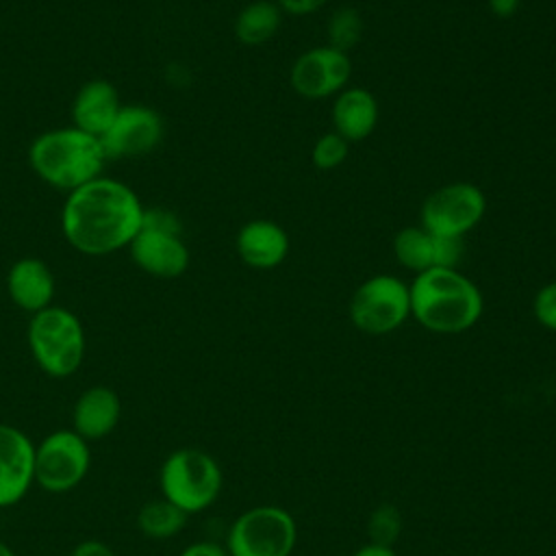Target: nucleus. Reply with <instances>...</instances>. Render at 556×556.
Segmentation results:
<instances>
[{
	"label": "nucleus",
	"mask_w": 556,
	"mask_h": 556,
	"mask_svg": "<svg viewBox=\"0 0 556 556\" xmlns=\"http://www.w3.org/2000/svg\"><path fill=\"white\" fill-rule=\"evenodd\" d=\"M143 211L141 200L128 185L98 176L67 193L61 230L74 250L87 256H104L128 248L141 230Z\"/></svg>",
	"instance_id": "f257e3e1"
},
{
	"label": "nucleus",
	"mask_w": 556,
	"mask_h": 556,
	"mask_svg": "<svg viewBox=\"0 0 556 556\" xmlns=\"http://www.w3.org/2000/svg\"><path fill=\"white\" fill-rule=\"evenodd\" d=\"M410 317L430 332L458 334L478 324L484 298L478 285L456 267H430L408 285Z\"/></svg>",
	"instance_id": "f03ea898"
},
{
	"label": "nucleus",
	"mask_w": 556,
	"mask_h": 556,
	"mask_svg": "<svg viewBox=\"0 0 556 556\" xmlns=\"http://www.w3.org/2000/svg\"><path fill=\"white\" fill-rule=\"evenodd\" d=\"M104 161L100 139L76 126L46 130L28 148L33 172L50 187L67 193L102 176Z\"/></svg>",
	"instance_id": "7ed1b4c3"
},
{
	"label": "nucleus",
	"mask_w": 556,
	"mask_h": 556,
	"mask_svg": "<svg viewBox=\"0 0 556 556\" xmlns=\"http://www.w3.org/2000/svg\"><path fill=\"white\" fill-rule=\"evenodd\" d=\"M26 341L37 367L52 378L76 374L87 352L80 319L72 311L54 304L30 317Z\"/></svg>",
	"instance_id": "20e7f679"
},
{
	"label": "nucleus",
	"mask_w": 556,
	"mask_h": 556,
	"mask_svg": "<svg viewBox=\"0 0 556 556\" xmlns=\"http://www.w3.org/2000/svg\"><path fill=\"white\" fill-rule=\"evenodd\" d=\"M222 469L200 447H178L167 454L159 471L161 495L187 515L206 510L222 493Z\"/></svg>",
	"instance_id": "39448f33"
},
{
	"label": "nucleus",
	"mask_w": 556,
	"mask_h": 556,
	"mask_svg": "<svg viewBox=\"0 0 556 556\" xmlns=\"http://www.w3.org/2000/svg\"><path fill=\"white\" fill-rule=\"evenodd\" d=\"M298 528L280 506L261 504L241 513L226 536L228 556H291Z\"/></svg>",
	"instance_id": "423d86ee"
},
{
	"label": "nucleus",
	"mask_w": 556,
	"mask_h": 556,
	"mask_svg": "<svg viewBox=\"0 0 556 556\" xmlns=\"http://www.w3.org/2000/svg\"><path fill=\"white\" fill-rule=\"evenodd\" d=\"M410 317L408 285L391 274L361 282L350 300V319L365 334H389Z\"/></svg>",
	"instance_id": "0eeeda50"
},
{
	"label": "nucleus",
	"mask_w": 556,
	"mask_h": 556,
	"mask_svg": "<svg viewBox=\"0 0 556 556\" xmlns=\"http://www.w3.org/2000/svg\"><path fill=\"white\" fill-rule=\"evenodd\" d=\"M89 441L72 428L48 432L35 445V484L46 493H70L89 473Z\"/></svg>",
	"instance_id": "6e6552de"
},
{
	"label": "nucleus",
	"mask_w": 556,
	"mask_h": 556,
	"mask_svg": "<svg viewBox=\"0 0 556 556\" xmlns=\"http://www.w3.org/2000/svg\"><path fill=\"white\" fill-rule=\"evenodd\" d=\"M486 213V198L473 182H450L432 191L421 204V228L437 237L463 239Z\"/></svg>",
	"instance_id": "1a4fd4ad"
},
{
	"label": "nucleus",
	"mask_w": 556,
	"mask_h": 556,
	"mask_svg": "<svg viewBox=\"0 0 556 556\" xmlns=\"http://www.w3.org/2000/svg\"><path fill=\"white\" fill-rule=\"evenodd\" d=\"M352 76V61L348 52L332 46H317L302 52L291 65V87L306 100H321L345 89Z\"/></svg>",
	"instance_id": "9d476101"
},
{
	"label": "nucleus",
	"mask_w": 556,
	"mask_h": 556,
	"mask_svg": "<svg viewBox=\"0 0 556 556\" xmlns=\"http://www.w3.org/2000/svg\"><path fill=\"white\" fill-rule=\"evenodd\" d=\"M163 139L161 115L143 104H124L100 137V146L106 159L141 156L152 152Z\"/></svg>",
	"instance_id": "9b49d317"
},
{
	"label": "nucleus",
	"mask_w": 556,
	"mask_h": 556,
	"mask_svg": "<svg viewBox=\"0 0 556 556\" xmlns=\"http://www.w3.org/2000/svg\"><path fill=\"white\" fill-rule=\"evenodd\" d=\"M35 484V443L30 437L0 424V508L17 504Z\"/></svg>",
	"instance_id": "f8f14e48"
},
{
	"label": "nucleus",
	"mask_w": 556,
	"mask_h": 556,
	"mask_svg": "<svg viewBox=\"0 0 556 556\" xmlns=\"http://www.w3.org/2000/svg\"><path fill=\"white\" fill-rule=\"evenodd\" d=\"M128 250L135 265L156 278H176L189 267V250L180 235L141 226L128 243Z\"/></svg>",
	"instance_id": "ddd939ff"
},
{
	"label": "nucleus",
	"mask_w": 556,
	"mask_h": 556,
	"mask_svg": "<svg viewBox=\"0 0 556 556\" xmlns=\"http://www.w3.org/2000/svg\"><path fill=\"white\" fill-rule=\"evenodd\" d=\"M122 419L119 395L104 384L85 389L72 408V430L85 441H100L109 437Z\"/></svg>",
	"instance_id": "4468645a"
},
{
	"label": "nucleus",
	"mask_w": 556,
	"mask_h": 556,
	"mask_svg": "<svg viewBox=\"0 0 556 556\" xmlns=\"http://www.w3.org/2000/svg\"><path fill=\"white\" fill-rule=\"evenodd\" d=\"M235 248L252 269H274L289 254V235L271 219H250L239 228Z\"/></svg>",
	"instance_id": "2eb2a0df"
},
{
	"label": "nucleus",
	"mask_w": 556,
	"mask_h": 556,
	"mask_svg": "<svg viewBox=\"0 0 556 556\" xmlns=\"http://www.w3.org/2000/svg\"><path fill=\"white\" fill-rule=\"evenodd\" d=\"M7 291L15 306L28 313H39L52 304L54 276L52 269L35 256L15 261L7 274Z\"/></svg>",
	"instance_id": "dca6fc26"
},
{
	"label": "nucleus",
	"mask_w": 556,
	"mask_h": 556,
	"mask_svg": "<svg viewBox=\"0 0 556 556\" xmlns=\"http://www.w3.org/2000/svg\"><path fill=\"white\" fill-rule=\"evenodd\" d=\"M122 106L124 104L119 100V93L109 80L104 78L89 80L78 89L72 102L74 126L100 139L109 130V126L113 124Z\"/></svg>",
	"instance_id": "f3484780"
},
{
	"label": "nucleus",
	"mask_w": 556,
	"mask_h": 556,
	"mask_svg": "<svg viewBox=\"0 0 556 556\" xmlns=\"http://www.w3.org/2000/svg\"><path fill=\"white\" fill-rule=\"evenodd\" d=\"M378 124V100L365 87L341 89L332 102V130L345 141L367 139Z\"/></svg>",
	"instance_id": "a211bd4d"
},
{
	"label": "nucleus",
	"mask_w": 556,
	"mask_h": 556,
	"mask_svg": "<svg viewBox=\"0 0 556 556\" xmlns=\"http://www.w3.org/2000/svg\"><path fill=\"white\" fill-rule=\"evenodd\" d=\"M282 11L274 0H254L235 17V37L243 46H263L280 28Z\"/></svg>",
	"instance_id": "6ab92c4d"
},
{
	"label": "nucleus",
	"mask_w": 556,
	"mask_h": 556,
	"mask_svg": "<svg viewBox=\"0 0 556 556\" xmlns=\"http://www.w3.org/2000/svg\"><path fill=\"white\" fill-rule=\"evenodd\" d=\"M187 513L180 510L176 504L165 500L163 495L156 500L146 502L139 513H137V528L143 536L152 541H167L176 536L185 523H187Z\"/></svg>",
	"instance_id": "aec40b11"
},
{
	"label": "nucleus",
	"mask_w": 556,
	"mask_h": 556,
	"mask_svg": "<svg viewBox=\"0 0 556 556\" xmlns=\"http://www.w3.org/2000/svg\"><path fill=\"white\" fill-rule=\"evenodd\" d=\"M397 263L415 274L434 267V235L421 226L402 228L393 239Z\"/></svg>",
	"instance_id": "412c9836"
},
{
	"label": "nucleus",
	"mask_w": 556,
	"mask_h": 556,
	"mask_svg": "<svg viewBox=\"0 0 556 556\" xmlns=\"http://www.w3.org/2000/svg\"><path fill=\"white\" fill-rule=\"evenodd\" d=\"M361 37V17L354 9L343 7L332 13L328 22V46L348 52Z\"/></svg>",
	"instance_id": "4be33fe9"
},
{
	"label": "nucleus",
	"mask_w": 556,
	"mask_h": 556,
	"mask_svg": "<svg viewBox=\"0 0 556 556\" xmlns=\"http://www.w3.org/2000/svg\"><path fill=\"white\" fill-rule=\"evenodd\" d=\"M367 532H369L371 543L391 547L395 543V539L400 536V532H402V515H400V510L395 506H391V504H380L371 513V517H369Z\"/></svg>",
	"instance_id": "5701e85b"
},
{
	"label": "nucleus",
	"mask_w": 556,
	"mask_h": 556,
	"mask_svg": "<svg viewBox=\"0 0 556 556\" xmlns=\"http://www.w3.org/2000/svg\"><path fill=\"white\" fill-rule=\"evenodd\" d=\"M348 152H350V141H345L341 135H337L334 130L321 135L315 146H313V152H311V161L317 169H334L339 167L345 159H348Z\"/></svg>",
	"instance_id": "b1692460"
},
{
	"label": "nucleus",
	"mask_w": 556,
	"mask_h": 556,
	"mask_svg": "<svg viewBox=\"0 0 556 556\" xmlns=\"http://www.w3.org/2000/svg\"><path fill=\"white\" fill-rule=\"evenodd\" d=\"M532 313L536 317V321L556 332V280L543 285L532 300Z\"/></svg>",
	"instance_id": "393cba45"
},
{
	"label": "nucleus",
	"mask_w": 556,
	"mask_h": 556,
	"mask_svg": "<svg viewBox=\"0 0 556 556\" xmlns=\"http://www.w3.org/2000/svg\"><path fill=\"white\" fill-rule=\"evenodd\" d=\"M143 228H152V230H161V232H172V235H180V222L178 217L167 211V208H146L143 211Z\"/></svg>",
	"instance_id": "a878e982"
},
{
	"label": "nucleus",
	"mask_w": 556,
	"mask_h": 556,
	"mask_svg": "<svg viewBox=\"0 0 556 556\" xmlns=\"http://www.w3.org/2000/svg\"><path fill=\"white\" fill-rule=\"evenodd\" d=\"M282 13L289 15H311L319 11L328 0H274Z\"/></svg>",
	"instance_id": "bb28decb"
},
{
	"label": "nucleus",
	"mask_w": 556,
	"mask_h": 556,
	"mask_svg": "<svg viewBox=\"0 0 556 556\" xmlns=\"http://www.w3.org/2000/svg\"><path fill=\"white\" fill-rule=\"evenodd\" d=\"M72 556H117L111 545L100 539H85L74 545Z\"/></svg>",
	"instance_id": "cd10ccee"
},
{
	"label": "nucleus",
	"mask_w": 556,
	"mask_h": 556,
	"mask_svg": "<svg viewBox=\"0 0 556 556\" xmlns=\"http://www.w3.org/2000/svg\"><path fill=\"white\" fill-rule=\"evenodd\" d=\"M180 556H228V549L213 541H195L187 545Z\"/></svg>",
	"instance_id": "c85d7f7f"
},
{
	"label": "nucleus",
	"mask_w": 556,
	"mask_h": 556,
	"mask_svg": "<svg viewBox=\"0 0 556 556\" xmlns=\"http://www.w3.org/2000/svg\"><path fill=\"white\" fill-rule=\"evenodd\" d=\"M521 0H489V9L497 17H510L517 13Z\"/></svg>",
	"instance_id": "c756f323"
},
{
	"label": "nucleus",
	"mask_w": 556,
	"mask_h": 556,
	"mask_svg": "<svg viewBox=\"0 0 556 556\" xmlns=\"http://www.w3.org/2000/svg\"><path fill=\"white\" fill-rule=\"evenodd\" d=\"M354 556H395V552L387 545H376V543H367L361 549L354 552Z\"/></svg>",
	"instance_id": "7c9ffc66"
},
{
	"label": "nucleus",
	"mask_w": 556,
	"mask_h": 556,
	"mask_svg": "<svg viewBox=\"0 0 556 556\" xmlns=\"http://www.w3.org/2000/svg\"><path fill=\"white\" fill-rule=\"evenodd\" d=\"M0 556H15V552L4 541H0Z\"/></svg>",
	"instance_id": "2f4dec72"
}]
</instances>
